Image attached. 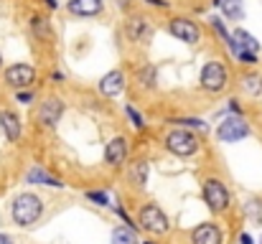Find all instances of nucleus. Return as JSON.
Returning a JSON list of instances; mask_svg holds the SVG:
<instances>
[{
    "label": "nucleus",
    "instance_id": "c756f323",
    "mask_svg": "<svg viewBox=\"0 0 262 244\" xmlns=\"http://www.w3.org/2000/svg\"><path fill=\"white\" fill-rule=\"evenodd\" d=\"M227 112H229V115H242V107L237 104V99H229V104H227Z\"/></svg>",
    "mask_w": 262,
    "mask_h": 244
},
{
    "label": "nucleus",
    "instance_id": "72a5a7b5",
    "mask_svg": "<svg viewBox=\"0 0 262 244\" xmlns=\"http://www.w3.org/2000/svg\"><path fill=\"white\" fill-rule=\"evenodd\" d=\"M0 244H13V239L8 234H0Z\"/></svg>",
    "mask_w": 262,
    "mask_h": 244
},
{
    "label": "nucleus",
    "instance_id": "7c9ffc66",
    "mask_svg": "<svg viewBox=\"0 0 262 244\" xmlns=\"http://www.w3.org/2000/svg\"><path fill=\"white\" fill-rule=\"evenodd\" d=\"M148 5H156V8H168V0H145Z\"/></svg>",
    "mask_w": 262,
    "mask_h": 244
},
{
    "label": "nucleus",
    "instance_id": "473e14b6",
    "mask_svg": "<svg viewBox=\"0 0 262 244\" xmlns=\"http://www.w3.org/2000/svg\"><path fill=\"white\" fill-rule=\"evenodd\" d=\"M43 3H46L51 10H56V8H59V3H56V0H43Z\"/></svg>",
    "mask_w": 262,
    "mask_h": 244
},
{
    "label": "nucleus",
    "instance_id": "4468645a",
    "mask_svg": "<svg viewBox=\"0 0 262 244\" xmlns=\"http://www.w3.org/2000/svg\"><path fill=\"white\" fill-rule=\"evenodd\" d=\"M0 130L5 132V138L10 143H18L20 132H23V125H20V117L13 112V109H0Z\"/></svg>",
    "mask_w": 262,
    "mask_h": 244
},
{
    "label": "nucleus",
    "instance_id": "f704fd0d",
    "mask_svg": "<svg viewBox=\"0 0 262 244\" xmlns=\"http://www.w3.org/2000/svg\"><path fill=\"white\" fill-rule=\"evenodd\" d=\"M222 3H224V0H211V5H214V8H222Z\"/></svg>",
    "mask_w": 262,
    "mask_h": 244
},
{
    "label": "nucleus",
    "instance_id": "f8f14e48",
    "mask_svg": "<svg viewBox=\"0 0 262 244\" xmlns=\"http://www.w3.org/2000/svg\"><path fill=\"white\" fill-rule=\"evenodd\" d=\"M191 244H224V232L214 221H204L191 232Z\"/></svg>",
    "mask_w": 262,
    "mask_h": 244
},
{
    "label": "nucleus",
    "instance_id": "a211bd4d",
    "mask_svg": "<svg viewBox=\"0 0 262 244\" xmlns=\"http://www.w3.org/2000/svg\"><path fill=\"white\" fill-rule=\"evenodd\" d=\"M31 31H33V36L38 38V41H49L54 33H51V23H49V18H43V15H33L31 18Z\"/></svg>",
    "mask_w": 262,
    "mask_h": 244
},
{
    "label": "nucleus",
    "instance_id": "39448f33",
    "mask_svg": "<svg viewBox=\"0 0 262 244\" xmlns=\"http://www.w3.org/2000/svg\"><path fill=\"white\" fill-rule=\"evenodd\" d=\"M199 138L188 130V127H178V130H171L166 135V150H171L178 158H188L199 150Z\"/></svg>",
    "mask_w": 262,
    "mask_h": 244
},
{
    "label": "nucleus",
    "instance_id": "dca6fc26",
    "mask_svg": "<svg viewBox=\"0 0 262 244\" xmlns=\"http://www.w3.org/2000/svg\"><path fill=\"white\" fill-rule=\"evenodd\" d=\"M148 175H150V163L148 161H133L127 165V181L138 188H143L148 183Z\"/></svg>",
    "mask_w": 262,
    "mask_h": 244
},
{
    "label": "nucleus",
    "instance_id": "9b49d317",
    "mask_svg": "<svg viewBox=\"0 0 262 244\" xmlns=\"http://www.w3.org/2000/svg\"><path fill=\"white\" fill-rule=\"evenodd\" d=\"M127 150H130V143H127L122 135L112 138V140L107 143V148H104V163H107L110 168L125 165V161H127Z\"/></svg>",
    "mask_w": 262,
    "mask_h": 244
},
{
    "label": "nucleus",
    "instance_id": "5701e85b",
    "mask_svg": "<svg viewBox=\"0 0 262 244\" xmlns=\"http://www.w3.org/2000/svg\"><path fill=\"white\" fill-rule=\"evenodd\" d=\"M237 41H239V46L242 49H250V51H260V41L250 33V31H245V28H237L234 33H232Z\"/></svg>",
    "mask_w": 262,
    "mask_h": 244
},
{
    "label": "nucleus",
    "instance_id": "393cba45",
    "mask_svg": "<svg viewBox=\"0 0 262 244\" xmlns=\"http://www.w3.org/2000/svg\"><path fill=\"white\" fill-rule=\"evenodd\" d=\"M125 115L130 117V122H133V127H135V130H143V127H145V120H143V115H140V112H138L133 104H125Z\"/></svg>",
    "mask_w": 262,
    "mask_h": 244
},
{
    "label": "nucleus",
    "instance_id": "bb28decb",
    "mask_svg": "<svg viewBox=\"0 0 262 244\" xmlns=\"http://www.w3.org/2000/svg\"><path fill=\"white\" fill-rule=\"evenodd\" d=\"M84 196H87V201L97 204V206H107V204H110V196H107L104 191H87Z\"/></svg>",
    "mask_w": 262,
    "mask_h": 244
},
{
    "label": "nucleus",
    "instance_id": "412c9836",
    "mask_svg": "<svg viewBox=\"0 0 262 244\" xmlns=\"http://www.w3.org/2000/svg\"><path fill=\"white\" fill-rule=\"evenodd\" d=\"M222 13H224L227 20H242L245 18V3L242 0H224Z\"/></svg>",
    "mask_w": 262,
    "mask_h": 244
},
{
    "label": "nucleus",
    "instance_id": "0eeeda50",
    "mask_svg": "<svg viewBox=\"0 0 262 244\" xmlns=\"http://www.w3.org/2000/svg\"><path fill=\"white\" fill-rule=\"evenodd\" d=\"M168 33L178 38L181 43H188V46H196L201 41V26L186 15H176L168 20Z\"/></svg>",
    "mask_w": 262,
    "mask_h": 244
},
{
    "label": "nucleus",
    "instance_id": "7ed1b4c3",
    "mask_svg": "<svg viewBox=\"0 0 262 244\" xmlns=\"http://www.w3.org/2000/svg\"><path fill=\"white\" fill-rule=\"evenodd\" d=\"M122 31H125L127 41H130V43H135V46H148V43L153 41V36H156L153 23H150L145 15H140V13L127 15V18H125Z\"/></svg>",
    "mask_w": 262,
    "mask_h": 244
},
{
    "label": "nucleus",
    "instance_id": "1a4fd4ad",
    "mask_svg": "<svg viewBox=\"0 0 262 244\" xmlns=\"http://www.w3.org/2000/svg\"><path fill=\"white\" fill-rule=\"evenodd\" d=\"M3 81H5L10 89H15V92L31 89V84L36 81V69H33L31 64H10V66L5 69V74H3Z\"/></svg>",
    "mask_w": 262,
    "mask_h": 244
},
{
    "label": "nucleus",
    "instance_id": "a878e982",
    "mask_svg": "<svg viewBox=\"0 0 262 244\" xmlns=\"http://www.w3.org/2000/svg\"><path fill=\"white\" fill-rule=\"evenodd\" d=\"M176 125H183V127H193V130H206V122L199 120V117H181V120H173Z\"/></svg>",
    "mask_w": 262,
    "mask_h": 244
},
{
    "label": "nucleus",
    "instance_id": "2eb2a0df",
    "mask_svg": "<svg viewBox=\"0 0 262 244\" xmlns=\"http://www.w3.org/2000/svg\"><path fill=\"white\" fill-rule=\"evenodd\" d=\"M67 10L72 15H79V18H94L104 10V3L102 0H69Z\"/></svg>",
    "mask_w": 262,
    "mask_h": 244
},
{
    "label": "nucleus",
    "instance_id": "aec40b11",
    "mask_svg": "<svg viewBox=\"0 0 262 244\" xmlns=\"http://www.w3.org/2000/svg\"><path fill=\"white\" fill-rule=\"evenodd\" d=\"M138 81H140L143 89H156V84H158V69H156L153 64L140 66V69H138Z\"/></svg>",
    "mask_w": 262,
    "mask_h": 244
},
{
    "label": "nucleus",
    "instance_id": "6ab92c4d",
    "mask_svg": "<svg viewBox=\"0 0 262 244\" xmlns=\"http://www.w3.org/2000/svg\"><path fill=\"white\" fill-rule=\"evenodd\" d=\"M112 244H140L135 227H130V224H125V227H117V229L112 232Z\"/></svg>",
    "mask_w": 262,
    "mask_h": 244
},
{
    "label": "nucleus",
    "instance_id": "c85d7f7f",
    "mask_svg": "<svg viewBox=\"0 0 262 244\" xmlns=\"http://www.w3.org/2000/svg\"><path fill=\"white\" fill-rule=\"evenodd\" d=\"M33 89H20V92H15V99L20 102V104H31L33 102Z\"/></svg>",
    "mask_w": 262,
    "mask_h": 244
},
{
    "label": "nucleus",
    "instance_id": "f3484780",
    "mask_svg": "<svg viewBox=\"0 0 262 244\" xmlns=\"http://www.w3.org/2000/svg\"><path fill=\"white\" fill-rule=\"evenodd\" d=\"M26 181H28V183H36V186H54V188H61V186H64L59 178H54L51 173H46V170L38 168V165H33V168L26 173Z\"/></svg>",
    "mask_w": 262,
    "mask_h": 244
},
{
    "label": "nucleus",
    "instance_id": "b1692460",
    "mask_svg": "<svg viewBox=\"0 0 262 244\" xmlns=\"http://www.w3.org/2000/svg\"><path fill=\"white\" fill-rule=\"evenodd\" d=\"M209 26L219 33V38H222L224 43H229V41H232V33H229V28L224 26V18H219V15H209Z\"/></svg>",
    "mask_w": 262,
    "mask_h": 244
},
{
    "label": "nucleus",
    "instance_id": "423d86ee",
    "mask_svg": "<svg viewBox=\"0 0 262 244\" xmlns=\"http://www.w3.org/2000/svg\"><path fill=\"white\" fill-rule=\"evenodd\" d=\"M138 224H140L145 232H150V234H168V229H171V221H168L166 211H163L161 206H156V204L140 206V211H138Z\"/></svg>",
    "mask_w": 262,
    "mask_h": 244
},
{
    "label": "nucleus",
    "instance_id": "2f4dec72",
    "mask_svg": "<svg viewBox=\"0 0 262 244\" xmlns=\"http://www.w3.org/2000/svg\"><path fill=\"white\" fill-rule=\"evenodd\" d=\"M239 244H255V239H252L250 234H242V237H239Z\"/></svg>",
    "mask_w": 262,
    "mask_h": 244
},
{
    "label": "nucleus",
    "instance_id": "c9c22d12",
    "mask_svg": "<svg viewBox=\"0 0 262 244\" xmlns=\"http://www.w3.org/2000/svg\"><path fill=\"white\" fill-rule=\"evenodd\" d=\"M143 244H156V242H143Z\"/></svg>",
    "mask_w": 262,
    "mask_h": 244
},
{
    "label": "nucleus",
    "instance_id": "ddd939ff",
    "mask_svg": "<svg viewBox=\"0 0 262 244\" xmlns=\"http://www.w3.org/2000/svg\"><path fill=\"white\" fill-rule=\"evenodd\" d=\"M122 89H125V74L120 69H112L99 79V94L102 97H117V94H122Z\"/></svg>",
    "mask_w": 262,
    "mask_h": 244
},
{
    "label": "nucleus",
    "instance_id": "f03ea898",
    "mask_svg": "<svg viewBox=\"0 0 262 244\" xmlns=\"http://www.w3.org/2000/svg\"><path fill=\"white\" fill-rule=\"evenodd\" d=\"M201 196H204V204L209 206V211H214V214L227 211L229 204H232V193L219 178H206L204 188H201Z\"/></svg>",
    "mask_w": 262,
    "mask_h": 244
},
{
    "label": "nucleus",
    "instance_id": "e433bc0d",
    "mask_svg": "<svg viewBox=\"0 0 262 244\" xmlns=\"http://www.w3.org/2000/svg\"><path fill=\"white\" fill-rule=\"evenodd\" d=\"M0 66H3V56H0Z\"/></svg>",
    "mask_w": 262,
    "mask_h": 244
},
{
    "label": "nucleus",
    "instance_id": "4be33fe9",
    "mask_svg": "<svg viewBox=\"0 0 262 244\" xmlns=\"http://www.w3.org/2000/svg\"><path fill=\"white\" fill-rule=\"evenodd\" d=\"M239 84H242V89H245V92H247L250 97H257V94L262 92V74L247 72V74H242Z\"/></svg>",
    "mask_w": 262,
    "mask_h": 244
},
{
    "label": "nucleus",
    "instance_id": "9d476101",
    "mask_svg": "<svg viewBox=\"0 0 262 244\" xmlns=\"http://www.w3.org/2000/svg\"><path fill=\"white\" fill-rule=\"evenodd\" d=\"M64 115V102L59 97H46L38 107H36V122L41 127H56L59 120Z\"/></svg>",
    "mask_w": 262,
    "mask_h": 244
},
{
    "label": "nucleus",
    "instance_id": "cd10ccee",
    "mask_svg": "<svg viewBox=\"0 0 262 244\" xmlns=\"http://www.w3.org/2000/svg\"><path fill=\"white\" fill-rule=\"evenodd\" d=\"M239 64H247V66H255L257 64V51H250V49H242L239 56H237Z\"/></svg>",
    "mask_w": 262,
    "mask_h": 244
},
{
    "label": "nucleus",
    "instance_id": "f257e3e1",
    "mask_svg": "<svg viewBox=\"0 0 262 244\" xmlns=\"http://www.w3.org/2000/svg\"><path fill=\"white\" fill-rule=\"evenodd\" d=\"M41 211H43V204H41V198H38L36 193H20V196L13 201V209H10L13 221H15L18 227H31V224H36V221L41 219Z\"/></svg>",
    "mask_w": 262,
    "mask_h": 244
},
{
    "label": "nucleus",
    "instance_id": "20e7f679",
    "mask_svg": "<svg viewBox=\"0 0 262 244\" xmlns=\"http://www.w3.org/2000/svg\"><path fill=\"white\" fill-rule=\"evenodd\" d=\"M250 135H252V127H250V122L242 115H227L219 122V127H216V138L222 143H239V140H245Z\"/></svg>",
    "mask_w": 262,
    "mask_h": 244
},
{
    "label": "nucleus",
    "instance_id": "6e6552de",
    "mask_svg": "<svg viewBox=\"0 0 262 244\" xmlns=\"http://www.w3.org/2000/svg\"><path fill=\"white\" fill-rule=\"evenodd\" d=\"M199 84L204 92H211V94L222 92L227 86V66L219 61H206L201 74H199Z\"/></svg>",
    "mask_w": 262,
    "mask_h": 244
},
{
    "label": "nucleus",
    "instance_id": "4c0bfd02",
    "mask_svg": "<svg viewBox=\"0 0 262 244\" xmlns=\"http://www.w3.org/2000/svg\"><path fill=\"white\" fill-rule=\"evenodd\" d=\"M260 244H262V237H260Z\"/></svg>",
    "mask_w": 262,
    "mask_h": 244
}]
</instances>
